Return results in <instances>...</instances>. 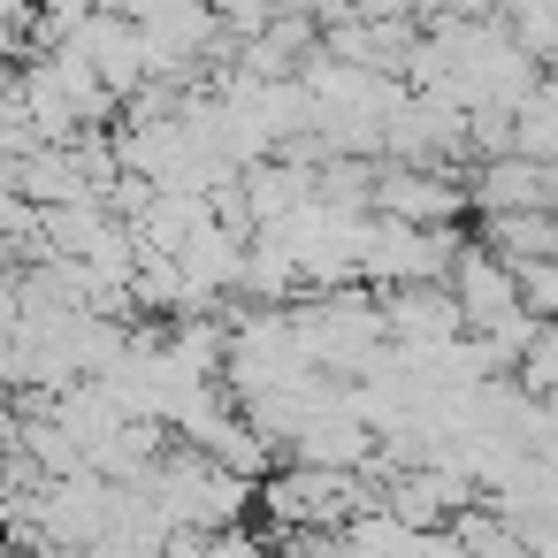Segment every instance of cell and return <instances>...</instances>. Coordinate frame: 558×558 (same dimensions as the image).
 <instances>
[{
  "label": "cell",
  "instance_id": "2",
  "mask_svg": "<svg viewBox=\"0 0 558 558\" xmlns=\"http://www.w3.org/2000/svg\"><path fill=\"white\" fill-rule=\"evenodd\" d=\"M444 283H451V299H459V322H466V329H505V322H520V314H527V306H520V276H512V260H505V253H489V245H451Z\"/></svg>",
  "mask_w": 558,
  "mask_h": 558
},
{
  "label": "cell",
  "instance_id": "3",
  "mask_svg": "<svg viewBox=\"0 0 558 558\" xmlns=\"http://www.w3.org/2000/svg\"><path fill=\"white\" fill-rule=\"evenodd\" d=\"M375 215L428 222V230H459L466 192H459L444 169H428V161H375Z\"/></svg>",
  "mask_w": 558,
  "mask_h": 558
},
{
  "label": "cell",
  "instance_id": "4",
  "mask_svg": "<svg viewBox=\"0 0 558 558\" xmlns=\"http://www.w3.org/2000/svg\"><path fill=\"white\" fill-rule=\"evenodd\" d=\"M466 207L474 215H520V207H558V161H535V154H482V169L466 177Z\"/></svg>",
  "mask_w": 558,
  "mask_h": 558
},
{
  "label": "cell",
  "instance_id": "5",
  "mask_svg": "<svg viewBox=\"0 0 558 558\" xmlns=\"http://www.w3.org/2000/svg\"><path fill=\"white\" fill-rule=\"evenodd\" d=\"M512 276H520V306H527V314H543V322H558V253L512 260Z\"/></svg>",
  "mask_w": 558,
  "mask_h": 558
},
{
  "label": "cell",
  "instance_id": "1",
  "mask_svg": "<svg viewBox=\"0 0 558 558\" xmlns=\"http://www.w3.org/2000/svg\"><path fill=\"white\" fill-rule=\"evenodd\" d=\"M253 505L268 512L276 543H291V535H329V543H337V520H344L352 505H367V497H360V474H344V466L283 459L276 474L253 482Z\"/></svg>",
  "mask_w": 558,
  "mask_h": 558
},
{
  "label": "cell",
  "instance_id": "6",
  "mask_svg": "<svg viewBox=\"0 0 558 558\" xmlns=\"http://www.w3.org/2000/svg\"><path fill=\"white\" fill-rule=\"evenodd\" d=\"M276 9H283V0H215V16H222V32H230V39H253Z\"/></svg>",
  "mask_w": 558,
  "mask_h": 558
}]
</instances>
